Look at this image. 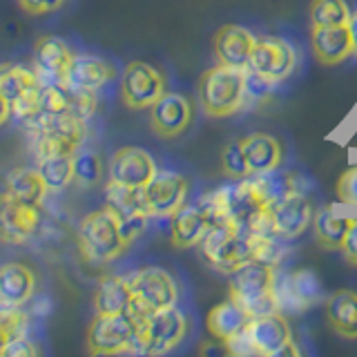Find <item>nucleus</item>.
Here are the masks:
<instances>
[{
  "mask_svg": "<svg viewBox=\"0 0 357 357\" xmlns=\"http://www.w3.org/2000/svg\"><path fill=\"white\" fill-rule=\"evenodd\" d=\"M273 85L275 83L266 81L264 76L245 70V103H264L266 98H271Z\"/></svg>",
  "mask_w": 357,
  "mask_h": 357,
  "instance_id": "nucleus-37",
  "label": "nucleus"
},
{
  "mask_svg": "<svg viewBox=\"0 0 357 357\" xmlns=\"http://www.w3.org/2000/svg\"><path fill=\"white\" fill-rule=\"evenodd\" d=\"M165 92L163 74L150 63L134 61L123 70L121 96L130 109H150Z\"/></svg>",
  "mask_w": 357,
  "mask_h": 357,
  "instance_id": "nucleus-11",
  "label": "nucleus"
},
{
  "mask_svg": "<svg viewBox=\"0 0 357 357\" xmlns=\"http://www.w3.org/2000/svg\"><path fill=\"white\" fill-rule=\"evenodd\" d=\"M134 340H137V324L128 312H116V315L96 312L87 328V349L92 355L132 353Z\"/></svg>",
  "mask_w": 357,
  "mask_h": 357,
  "instance_id": "nucleus-10",
  "label": "nucleus"
},
{
  "mask_svg": "<svg viewBox=\"0 0 357 357\" xmlns=\"http://www.w3.org/2000/svg\"><path fill=\"white\" fill-rule=\"evenodd\" d=\"M40 206L27 204L11 192L0 195V239L5 243H25L40 228Z\"/></svg>",
  "mask_w": 357,
  "mask_h": 357,
  "instance_id": "nucleus-14",
  "label": "nucleus"
},
{
  "mask_svg": "<svg viewBox=\"0 0 357 357\" xmlns=\"http://www.w3.org/2000/svg\"><path fill=\"white\" fill-rule=\"evenodd\" d=\"M5 190L14 197L27 201V204H36V206H40L45 195L50 192L47 183H45V178L38 172V167H20V170H14L7 176Z\"/></svg>",
  "mask_w": 357,
  "mask_h": 357,
  "instance_id": "nucleus-31",
  "label": "nucleus"
},
{
  "mask_svg": "<svg viewBox=\"0 0 357 357\" xmlns=\"http://www.w3.org/2000/svg\"><path fill=\"white\" fill-rule=\"evenodd\" d=\"M275 266L252 259L230 275V299L237 301L250 317L279 312L275 301Z\"/></svg>",
  "mask_w": 357,
  "mask_h": 357,
  "instance_id": "nucleus-4",
  "label": "nucleus"
},
{
  "mask_svg": "<svg viewBox=\"0 0 357 357\" xmlns=\"http://www.w3.org/2000/svg\"><path fill=\"white\" fill-rule=\"evenodd\" d=\"M337 197L342 204L357 208V165L349 167L337 181Z\"/></svg>",
  "mask_w": 357,
  "mask_h": 357,
  "instance_id": "nucleus-38",
  "label": "nucleus"
},
{
  "mask_svg": "<svg viewBox=\"0 0 357 357\" xmlns=\"http://www.w3.org/2000/svg\"><path fill=\"white\" fill-rule=\"evenodd\" d=\"M9 116H11V103H9V100L3 94H0V128L5 126Z\"/></svg>",
  "mask_w": 357,
  "mask_h": 357,
  "instance_id": "nucleus-42",
  "label": "nucleus"
},
{
  "mask_svg": "<svg viewBox=\"0 0 357 357\" xmlns=\"http://www.w3.org/2000/svg\"><path fill=\"white\" fill-rule=\"evenodd\" d=\"M248 321H250L248 312H245L237 301L226 299V301H221V304H217L215 308H210L206 317V328L212 337L228 342L234 335H239Z\"/></svg>",
  "mask_w": 357,
  "mask_h": 357,
  "instance_id": "nucleus-26",
  "label": "nucleus"
},
{
  "mask_svg": "<svg viewBox=\"0 0 357 357\" xmlns=\"http://www.w3.org/2000/svg\"><path fill=\"white\" fill-rule=\"evenodd\" d=\"M33 355H38V346L31 340H27L25 335L9 340L3 349H0V357H33Z\"/></svg>",
  "mask_w": 357,
  "mask_h": 357,
  "instance_id": "nucleus-39",
  "label": "nucleus"
},
{
  "mask_svg": "<svg viewBox=\"0 0 357 357\" xmlns=\"http://www.w3.org/2000/svg\"><path fill=\"white\" fill-rule=\"evenodd\" d=\"M310 47L315 59L324 65H340L353 54L349 25L340 27H312Z\"/></svg>",
  "mask_w": 357,
  "mask_h": 357,
  "instance_id": "nucleus-21",
  "label": "nucleus"
},
{
  "mask_svg": "<svg viewBox=\"0 0 357 357\" xmlns=\"http://www.w3.org/2000/svg\"><path fill=\"white\" fill-rule=\"evenodd\" d=\"M326 319L344 340H357V293L335 290L326 299Z\"/></svg>",
  "mask_w": 357,
  "mask_h": 357,
  "instance_id": "nucleus-25",
  "label": "nucleus"
},
{
  "mask_svg": "<svg viewBox=\"0 0 357 357\" xmlns=\"http://www.w3.org/2000/svg\"><path fill=\"white\" fill-rule=\"evenodd\" d=\"M241 143H243V154H245V161H248L250 176L273 172L284 161L282 143L275 137H271V134L255 132V134H248V137H243Z\"/></svg>",
  "mask_w": 357,
  "mask_h": 357,
  "instance_id": "nucleus-22",
  "label": "nucleus"
},
{
  "mask_svg": "<svg viewBox=\"0 0 357 357\" xmlns=\"http://www.w3.org/2000/svg\"><path fill=\"white\" fill-rule=\"evenodd\" d=\"M351 217L340 215V210L333 204L321 206L315 210V217H312V232H315V239L321 248L326 250H340L346 230H349Z\"/></svg>",
  "mask_w": 357,
  "mask_h": 357,
  "instance_id": "nucleus-28",
  "label": "nucleus"
},
{
  "mask_svg": "<svg viewBox=\"0 0 357 357\" xmlns=\"http://www.w3.org/2000/svg\"><path fill=\"white\" fill-rule=\"evenodd\" d=\"M36 167L50 192H61L74 181V156H47L38 159Z\"/></svg>",
  "mask_w": 357,
  "mask_h": 357,
  "instance_id": "nucleus-33",
  "label": "nucleus"
},
{
  "mask_svg": "<svg viewBox=\"0 0 357 357\" xmlns=\"http://www.w3.org/2000/svg\"><path fill=\"white\" fill-rule=\"evenodd\" d=\"M271 215L277 232L286 241H295L312 226L315 208H312V201L306 197L304 190H293L284 199L275 201L271 206Z\"/></svg>",
  "mask_w": 357,
  "mask_h": 357,
  "instance_id": "nucleus-16",
  "label": "nucleus"
},
{
  "mask_svg": "<svg viewBox=\"0 0 357 357\" xmlns=\"http://www.w3.org/2000/svg\"><path fill=\"white\" fill-rule=\"evenodd\" d=\"M308 18L312 27H340L349 25L351 7L346 0H310Z\"/></svg>",
  "mask_w": 357,
  "mask_h": 357,
  "instance_id": "nucleus-32",
  "label": "nucleus"
},
{
  "mask_svg": "<svg viewBox=\"0 0 357 357\" xmlns=\"http://www.w3.org/2000/svg\"><path fill=\"white\" fill-rule=\"evenodd\" d=\"M103 176V161L94 150H78L74 154V183L92 188Z\"/></svg>",
  "mask_w": 357,
  "mask_h": 357,
  "instance_id": "nucleus-34",
  "label": "nucleus"
},
{
  "mask_svg": "<svg viewBox=\"0 0 357 357\" xmlns=\"http://www.w3.org/2000/svg\"><path fill=\"white\" fill-rule=\"evenodd\" d=\"M132 301L128 306V315L139 324L150 317L152 312L172 308L178 304V286L174 277L159 266H145L141 271L132 273L128 277Z\"/></svg>",
  "mask_w": 357,
  "mask_h": 357,
  "instance_id": "nucleus-3",
  "label": "nucleus"
},
{
  "mask_svg": "<svg viewBox=\"0 0 357 357\" xmlns=\"http://www.w3.org/2000/svg\"><path fill=\"white\" fill-rule=\"evenodd\" d=\"M221 170H223V174H228L230 178H245V176H250L241 139L230 141L226 148L221 150Z\"/></svg>",
  "mask_w": 357,
  "mask_h": 357,
  "instance_id": "nucleus-36",
  "label": "nucleus"
},
{
  "mask_svg": "<svg viewBox=\"0 0 357 357\" xmlns=\"http://www.w3.org/2000/svg\"><path fill=\"white\" fill-rule=\"evenodd\" d=\"M349 31H351V40H353V54H357V9L351 11L349 18Z\"/></svg>",
  "mask_w": 357,
  "mask_h": 357,
  "instance_id": "nucleus-43",
  "label": "nucleus"
},
{
  "mask_svg": "<svg viewBox=\"0 0 357 357\" xmlns=\"http://www.w3.org/2000/svg\"><path fill=\"white\" fill-rule=\"evenodd\" d=\"M210 230V219L201 204L183 206L172 217L170 226V239L176 248H199V243Z\"/></svg>",
  "mask_w": 357,
  "mask_h": 357,
  "instance_id": "nucleus-23",
  "label": "nucleus"
},
{
  "mask_svg": "<svg viewBox=\"0 0 357 357\" xmlns=\"http://www.w3.org/2000/svg\"><path fill=\"white\" fill-rule=\"evenodd\" d=\"M74 52L59 36H40L33 50V65L43 83H63L74 63Z\"/></svg>",
  "mask_w": 357,
  "mask_h": 357,
  "instance_id": "nucleus-18",
  "label": "nucleus"
},
{
  "mask_svg": "<svg viewBox=\"0 0 357 357\" xmlns=\"http://www.w3.org/2000/svg\"><path fill=\"white\" fill-rule=\"evenodd\" d=\"M188 335V315L176 306L152 312L137 326L132 353L163 355L174 351Z\"/></svg>",
  "mask_w": 357,
  "mask_h": 357,
  "instance_id": "nucleus-7",
  "label": "nucleus"
},
{
  "mask_svg": "<svg viewBox=\"0 0 357 357\" xmlns=\"http://www.w3.org/2000/svg\"><path fill=\"white\" fill-rule=\"evenodd\" d=\"M340 250L346 261L351 266H357V217H351L349 230H346V237H344V243Z\"/></svg>",
  "mask_w": 357,
  "mask_h": 357,
  "instance_id": "nucleus-41",
  "label": "nucleus"
},
{
  "mask_svg": "<svg viewBox=\"0 0 357 357\" xmlns=\"http://www.w3.org/2000/svg\"><path fill=\"white\" fill-rule=\"evenodd\" d=\"M33 154L38 159L47 156H74L85 139V121L76 116L45 119L31 126Z\"/></svg>",
  "mask_w": 357,
  "mask_h": 357,
  "instance_id": "nucleus-8",
  "label": "nucleus"
},
{
  "mask_svg": "<svg viewBox=\"0 0 357 357\" xmlns=\"http://www.w3.org/2000/svg\"><path fill=\"white\" fill-rule=\"evenodd\" d=\"M114 76H116V67L107 63L105 59L92 54H76L70 72H67L65 85L76 89V92L96 94L100 87L114 81Z\"/></svg>",
  "mask_w": 357,
  "mask_h": 357,
  "instance_id": "nucleus-19",
  "label": "nucleus"
},
{
  "mask_svg": "<svg viewBox=\"0 0 357 357\" xmlns=\"http://www.w3.org/2000/svg\"><path fill=\"white\" fill-rule=\"evenodd\" d=\"M230 355L237 357H286V355H299L293 331L286 321L284 312H268V315L250 317L245 328L226 342Z\"/></svg>",
  "mask_w": 357,
  "mask_h": 357,
  "instance_id": "nucleus-1",
  "label": "nucleus"
},
{
  "mask_svg": "<svg viewBox=\"0 0 357 357\" xmlns=\"http://www.w3.org/2000/svg\"><path fill=\"white\" fill-rule=\"evenodd\" d=\"M201 109L212 119L232 116L245 105V70L215 65L199 81Z\"/></svg>",
  "mask_w": 357,
  "mask_h": 357,
  "instance_id": "nucleus-2",
  "label": "nucleus"
},
{
  "mask_svg": "<svg viewBox=\"0 0 357 357\" xmlns=\"http://www.w3.org/2000/svg\"><path fill=\"white\" fill-rule=\"evenodd\" d=\"M199 252L212 271L221 275L237 273L241 266L255 259L248 232L237 223H217V226H212L204 241L199 243Z\"/></svg>",
  "mask_w": 357,
  "mask_h": 357,
  "instance_id": "nucleus-5",
  "label": "nucleus"
},
{
  "mask_svg": "<svg viewBox=\"0 0 357 357\" xmlns=\"http://www.w3.org/2000/svg\"><path fill=\"white\" fill-rule=\"evenodd\" d=\"M295 67H297V50L290 40L279 36L257 38L248 70L264 76L266 81L279 83L293 74Z\"/></svg>",
  "mask_w": 357,
  "mask_h": 357,
  "instance_id": "nucleus-12",
  "label": "nucleus"
},
{
  "mask_svg": "<svg viewBox=\"0 0 357 357\" xmlns=\"http://www.w3.org/2000/svg\"><path fill=\"white\" fill-rule=\"evenodd\" d=\"M36 288L33 273L25 264H5L0 266V304L20 308L27 304Z\"/></svg>",
  "mask_w": 357,
  "mask_h": 357,
  "instance_id": "nucleus-24",
  "label": "nucleus"
},
{
  "mask_svg": "<svg viewBox=\"0 0 357 357\" xmlns=\"http://www.w3.org/2000/svg\"><path fill=\"white\" fill-rule=\"evenodd\" d=\"M255 33L241 25H223L215 33V54L221 65L248 70L250 56L255 50Z\"/></svg>",
  "mask_w": 357,
  "mask_h": 357,
  "instance_id": "nucleus-20",
  "label": "nucleus"
},
{
  "mask_svg": "<svg viewBox=\"0 0 357 357\" xmlns=\"http://www.w3.org/2000/svg\"><path fill=\"white\" fill-rule=\"evenodd\" d=\"M156 172L159 170H156L152 154L143 148H132V145L121 148L109 159V178L123 185L145 188Z\"/></svg>",
  "mask_w": 357,
  "mask_h": 357,
  "instance_id": "nucleus-17",
  "label": "nucleus"
},
{
  "mask_svg": "<svg viewBox=\"0 0 357 357\" xmlns=\"http://www.w3.org/2000/svg\"><path fill=\"white\" fill-rule=\"evenodd\" d=\"M78 245L83 255L94 264L114 261L128 250V239L123 237L121 219L107 206L89 212L78 226Z\"/></svg>",
  "mask_w": 357,
  "mask_h": 357,
  "instance_id": "nucleus-6",
  "label": "nucleus"
},
{
  "mask_svg": "<svg viewBox=\"0 0 357 357\" xmlns=\"http://www.w3.org/2000/svg\"><path fill=\"white\" fill-rule=\"evenodd\" d=\"M143 192H145V206H148L150 217L172 219L185 206L190 195V181L178 172L159 170L152 181L143 188Z\"/></svg>",
  "mask_w": 357,
  "mask_h": 357,
  "instance_id": "nucleus-13",
  "label": "nucleus"
},
{
  "mask_svg": "<svg viewBox=\"0 0 357 357\" xmlns=\"http://www.w3.org/2000/svg\"><path fill=\"white\" fill-rule=\"evenodd\" d=\"M43 81L36 72L27 70L22 65H0V94L9 103H16L22 96H29L33 92H40Z\"/></svg>",
  "mask_w": 357,
  "mask_h": 357,
  "instance_id": "nucleus-30",
  "label": "nucleus"
},
{
  "mask_svg": "<svg viewBox=\"0 0 357 357\" xmlns=\"http://www.w3.org/2000/svg\"><path fill=\"white\" fill-rule=\"evenodd\" d=\"M65 0H18V5L22 11H27L31 16H45V14H54L63 7Z\"/></svg>",
  "mask_w": 357,
  "mask_h": 357,
  "instance_id": "nucleus-40",
  "label": "nucleus"
},
{
  "mask_svg": "<svg viewBox=\"0 0 357 357\" xmlns=\"http://www.w3.org/2000/svg\"><path fill=\"white\" fill-rule=\"evenodd\" d=\"M132 301V290L128 277L109 275L98 282L94 293V308L100 315H116V312H128Z\"/></svg>",
  "mask_w": 357,
  "mask_h": 357,
  "instance_id": "nucleus-29",
  "label": "nucleus"
},
{
  "mask_svg": "<svg viewBox=\"0 0 357 357\" xmlns=\"http://www.w3.org/2000/svg\"><path fill=\"white\" fill-rule=\"evenodd\" d=\"M324 299L321 282L310 268L297 271H277L275 277V301L277 310L284 315H299Z\"/></svg>",
  "mask_w": 357,
  "mask_h": 357,
  "instance_id": "nucleus-9",
  "label": "nucleus"
},
{
  "mask_svg": "<svg viewBox=\"0 0 357 357\" xmlns=\"http://www.w3.org/2000/svg\"><path fill=\"white\" fill-rule=\"evenodd\" d=\"M27 331V315L16 306L0 304V349L14 337H20Z\"/></svg>",
  "mask_w": 357,
  "mask_h": 357,
  "instance_id": "nucleus-35",
  "label": "nucleus"
},
{
  "mask_svg": "<svg viewBox=\"0 0 357 357\" xmlns=\"http://www.w3.org/2000/svg\"><path fill=\"white\" fill-rule=\"evenodd\" d=\"M105 206L114 212L119 219H137V217L150 219L143 188L123 185L109 178L105 185Z\"/></svg>",
  "mask_w": 357,
  "mask_h": 357,
  "instance_id": "nucleus-27",
  "label": "nucleus"
},
{
  "mask_svg": "<svg viewBox=\"0 0 357 357\" xmlns=\"http://www.w3.org/2000/svg\"><path fill=\"white\" fill-rule=\"evenodd\" d=\"M192 119H195L192 100L178 92H165L150 107V126L154 134H159L161 139L181 137L190 128Z\"/></svg>",
  "mask_w": 357,
  "mask_h": 357,
  "instance_id": "nucleus-15",
  "label": "nucleus"
}]
</instances>
